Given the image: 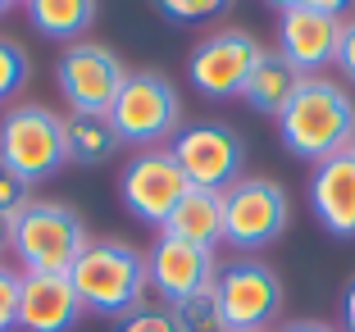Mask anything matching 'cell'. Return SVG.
<instances>
[{"mask_svg": "<svg viewBox=\"0 0 355 332\" xmlns=\"http://www.w3.org/2000/svg\"><path fill=\"white\" fill-rule=\"evenodd\" d=\"M292 200L269 177H237L223 191V241L232 250H264L287 232Z\"/></svg>", "mask_w": 355, "mask_h": 332, "instance_id": "6", "label": "cell"}, {"mask_svg": "<svg viewBox=\"0 0 355 332\" xmlns=\"http://www.w3.org/2000/svg\"><path fill=\"white\" fill-rule=\"evenodd\" d=\"M159 232H168L178 241H191L200 250H214L223 241V191L191 187L187 196L178 200V209L168 214V223Z\"/></svg>", "mask_w": 355, "mask_h": 332, "instance_id": "16", "label": "cell"}, {"mask_svg": "<svg viewBox=\"0 0 355 332\" xmlns=\"http://www.w3.org/2000/svg\"><path fill=\"white\" fill-rule=\"evenodd\" d=\"M168 155L178 159L182 177L191 187L205 191H228L232 182L241 177V164H246V141H241L237 128L228 123H187L182 132L173 137Z\"/></svg>", "mask_w": 355, "mask_h": 332, "instance_id": "8", "label": "cell"}, {"mask_svg": "<svg viewBox=\"0 0 355 332\" xmlns=\"http://www.w3.org/2000/svg\"><path fill=\"white\" fill-rule=\"evenodd\" d=\"M28 205H32V182H23V177L10 173V168H0V218L14 228V218H19Z\"/></svg>", "mask_w": 355, "mask_h": 332, "instance_id": "23", "label": "cell"}, {"mask_svg": "<svg viewBox=\"0 0 355 332\" xmlns=\"http://www.w3.org/2000/svg\"><path fill=\"white\" fill-rule=\"evenodd\" d=\"M269 5H273V10H282V14H287V10H296L301 0H269Z\"/></svg>", "mask_w": 355, "mask_h": 332, "instance_id": "30", "label": "cell"}, {"mask_svg": "<svg viewBox=\"0 0 355 332\" xmlns=\"http://www.w3.org/2000/svg\"><path fill=\"white\" fill-rule=\"evenodd\" d=\"M310 209L333 237H355V155L351 150L314 164Z\"/></svg>", "mask_w": 355, "mask_h": 332, "instance_id": "15", "label": "cell"}, {"mask_svg": "<svg viewBox=\"0 0 355 332\" xmlns=\"http://www.w3.org/2000/svg\"><path fill=\"white\" fill-rule=\"evenodd\" d=\"M278 132H282V146L301 159H324L342 155L351 146V132H355V101L342 82L333 78H301L296 96L287 101V110L278 114Z\"/></svg>", "mask_w": 355, "mask_h": 332, "instance_id": "1", "label": "cell"}, {"mask_svg": "<svg viewBox=\"0 0 355 332\" xmlns=\"http://www.w3.org/2000/svg\"><path fill=\"white\" fill-rule=\"evenodd\" d=\"M305 10H319V14H333V19H346L351 0H301Z\"/></svg>", "mask_w": 355, "mask_h": 332, "instance_id": "27", "label": "cell"}, {"mask_svg": "<svg viewBox=\"0 0 355 332\" xmlns=\"http://www.w3.org/2000/svg\"><path fill=\"white\" fill-rule=\"evenodd\" d=\"M168 310H173L178 332H228V328H223V314H219V301H214V287L196 291V296L168 305Z\"/></svg>", "mask_w": 355, "mask_h": 332, "instance_id": "20", "label": "cell"}, {"mask_svg": "<svg viewBox=\"0 0 355 332\" xmlns=\"http://www.w3.org/2000/svg\"><path fill=\"white\" fill-rule=\"evenodd\" d=\"M187 191L191 182L182 177V168H178V159L168 150H137L123 164V177H119L123 209L132 218H141V223H150V228H164Z\"/></svg>", "mask_w": 355, "mask_h": 332, "instance_id": "11", "label": "cell"}, {"mask_svg": "<svg viewBox=\"0 0 355 332\" xmlns=\"http://www.w3.org/2000/svg\"><path fill=\"white\" fill-rule=\"evenodd\" d=\"M342 323H346V332H355V282L346 287V296H342Z\"/></svg>", "mask_w": 355, "mask_h": 332, "instance_id": "28", "label": "cell"}, {"mask_svg": "<svg viewBox=\"0 0 355 332\" xmlns=\"http://www.w3.org/2000/svg\"><path fill=\"white\" fill-rule=\"evenodd\" d=\"M55 82H60V96L69 101L73 114H110L114 96L128 82V69L110 46L73 42L55 64Z\"/></svg>", "mask_w": 355, "mask_h": 332, "instance_id": "9", "label": "cell"}, {"mask_svg": "<svg viewBox=\"0 0 355 332\" xmlns=\"http://www.w3.org/2000/svg\"><path fill=\"white\" fill-rule=\"evenodd\" d=\"M28 23L51 42H78L96 23V0H28Z\"/></svg>", "mask_w": 355, "mask_h": 332, "instance_id": "18", "label": "cell"}, {"mask_svg": "<svg viewBox=\"0 0 355 332\" xmlns=\"http://www.w3.org/2000/svg\"><path fill=\"white\" fill-rule=\"evenodd\" d=\"M264 60V46L255 42L251 32H214L205 42L191 46L187 55V78L200 96L209 101H232V96L246 91L255 64Z\"/></svg>", "mask_w": 355, "mask_h": 332, "instance_id": "10", "label": "cell"}, {"mask_svg": "<svg viewBox=\"0 0 355 332\" xmlns=\"http://www.w3.org/2000/svg\"><path fill=\"white\" fill-rule=\"evenodd\" d=\"M296 87H301V73L282 60V55L264 51V60L255 64V73H251V82H246V91H241V101L251 105L255 114H282L287 101L296 96Z\"/></svg>", "mask_w": 355, "mask_h": 332, "instance_id": "17", "label": "cell"}, {"mask_svg": "<svg viewBox=\"0 0 355 332\" xmlns=\"http://www.w3.org/2000/svg\"><path fill=\"white\" fill-rule=\"evenodd\" d=\"M114 332H178L173 310H159V305H137L119 319Z\"/></svg>", "mask_w": 355, "mask_h": 332, "instance_id": "24", "label": "cell"}, {"mask_svg": "<svg viewBox=\"0 0 355 332\" xmlns=\"http://www.w3.org/2000/svg\"><path fill=\"white\" fill-rule=\"evenodd\" d=\"M282 332H337L333 323H314V319H305V323H287Z\"/></svg>", "mask_w": 355, "mask_h": 332, "instance_id": "29", "label": "cell"}, {"mask_svg": "<svg viewBox=\"0 0 355 332\" xmlns=\"http://www.w3.org/2000/svg\"><path fill=\"white\" fill-rule=\"evenodd\" d=\"M10 5H14V0H0V14H5V10H10Z\"/></svg>", "mask_w": 355, "mask_h": 332, "instance_id": "32", "label": "cell"}, {"mask_svg": "<svg viewBox=\"0 0 355 332\" xmlns=\"http://www.w3.org/2000/svg\"><path fill=\"white\" fill-rule=\"evenodd\" d=\"M214 301L228 332H269L282 310V278L264 260H232L214 278Z\"/></svg>", "mask_w": 355, "mask_h": 332, "instance_id": "7", "label": "cell"}, {"mask_svg": "<svg viewBox=\"0 0 355 332\" xmlns=\"http://www.w3.org/2000/svg\"><path fill=\"white\" fill-rule=\"evenodd\" d=\"M28 82V55H23L19 42L0 37V101H14Z\"/></svg>", "mask_w": 355, "mask_h": 332, "instance_id": "21", "label": "cell"}, {"mask_svg": "<svg viewBox=\"0 0 355 332\" xmlns=\"http://www.w3.org/2000/svg\"><path fill=\"white\" fill-rule=\"evenodd\" d=\"M19 296H23V273L0 264V332L19 328Z\"/></svg>", "mask_w": 355, "mask_h": 332, "instance_id": "25", "label": "cell"}, {"mask_svg": "<svg viewBox=\"0 0 355 332\" xmlns=\"http://www.w3.org/2000/svg\"><path fill=\"white\" fill-rule=\"evenodd\" d=\"M346 150H351V155H355V132H351V146H346Z\"/></svg>", "mask_w": 355, "mask_h": 332, "instance_id": "33", "label": "cell"}, {"mask_svg": "<svg viewBox=\"0 0 355 332\" xmlns=\"http://www.w3.org/2000/svg\"><path fill=\"white\" fill-rule=\"evenodd\" d=\"M87 223L78 209L60 200H32L10 228V250L19 255L23 273H69L87 250Z\"/></svg>", "mask_w": 355, "mask_h": 332, "instance_id": "3", "label": "cell"}, {"mask_svg": "<svg viewBox=\"0 0 355 332\" xmlns=\"http://www.w3.org/2000/svg\"><path fill=\"white\" fill-rule=\"evenodd\" d=\"M10 246V223H5V218H0V250Z\"/></svg>", "mask_w": 355, "mask_h": 332, "instance_id": "31", "label": "cell"}, {"mask_svg": "<svg viewBox=\"0 0 355 332\" xmlns=\"http://www.w3.org/2000/svg\"><path fill=\"white\" fill-rule=\"evenodd\" d=\"M105 119L114 128L119 146L155 150V146L173 141L182 132V101H178V87L164 73H128L123 91L114 96Z\"/></svg>", "mask_w": 355, "mask_h": 332, "instance_id": "4", "label": "cell"}, {"mask_svg": "<svg viewBox=\"0 0 355 332\" xmlns=\"http://www.w3.org/2000/svg\"><path fill=\"white\" fill-rule=\"evenodd\" d=\"M146 273H150V287L164 296L168 305L187 301L196 291H209L219 269H214V250H200L191 241H178L168 232H159L155 246L146 250Z\"/></svg>", "mask_w": 355, "mask_h": 332, "instance_id": "12", "label": "cell"}, {"mask_svg": "<svg viewBox=\"0 0 355 332\" xmlns=\"http://www.w3.org/2000/svg\"><path fill=\"white\" fill-rule=\"evenodd\" d=\"M69 282H73L83 310L123 319L128 310L141 305L150 273H146V255L137 246H128L119 237H92L87 250L78 255V264L69 269Z\"/></svg>", "mask_w": 355, "mask_h": 332, "instance_id": "2", "label": "cell"}, {"mask_svg": "<svg viewBox=\"0 0 355 332\" xmlns=\"http://www.w3.org/2000/svg\"><path fill=\"white\" fill-rule=\"evenodd\" d=\"M69 273H23V296H19V328L23 332H73L83 319Z\"/></svg>", "mask_w": 355, "mask_h": 332, "instance_id": "14", "label": "cell"}, {"mask_svg": "<svg viewBox=\"0 0 355 332\" xmlns=\"http://www.w3.org/2000/svg\"><path fill=\"white\" fill-rule=\"evenodd\" d=\"M337 69H342L346 82H355V14L342 19V37H337Z\"/></svg>", "mask_w": 355, "mask_h": 332, "instance_id": "26", "label": "cell"}, {"mask_svg": "<svg viewBox=\"0 0 355 332\" xmlns=\"http://www.w3.org/2000/svg\"><path fill=\"white\" fill-rule=\"evenodd\" d=\"M64 146H69V164H105L119 150V137L105 114H69Z\"/></svg>", "mask_w": 355, "mask_h": 332, "instance_id": "19", "label": "cell"}, {"mask_svg": "<svg viewBox=\"0 0 355 332\" xmlns=\"http://www.w3.org/2000/svg\"><path fill=\"white\" fill-rule=\"evenodd\" d=\"M337 37H342V19L296 5L278 23V55L301 78H314V73H324L337 60Z\"/></svg>", "mask_w": 355, "mask_h": 332, "instance_id": "13", "label": "cell"}, {"mask_svg": "<svg viewBox=\"0 0 355 332\" xmlns=\"http://www.w3.org/2000/svg\"><path fill=\"white\" fill-rule=\"evenodd\" d=\"M64 164H69L64 114H55L46 105H14L10 114H0V168H10L37 187Z\"/></svg>", "mask_w": 355, "mask_h": 332, "instance_id": "5", "label": "cell"}, {"mask_svg": "<svg viewBox=\"0 0 355 332\" xmlns=\"http://www.w3.org/2000/svg\"><path fill=\"white\" fill-rule=\"evenodd\" d=\"M155 5L168 23H209L223 10H232V0H155Z\"/></svg>", "mask_w": 355, "mask_h": 332, "instance_id": "22", "label": "cell"}]
</instances>
